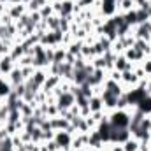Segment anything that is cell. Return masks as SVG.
<instances>
[{
	"label": "cell",
	"instance_id": "cell-39",
	"mask_svg": "<svg viewBox=\"0 0 151 151\" xmlns=\"http://www.w3.org/2000/svg\"><path fill=\"white\" fill-rule=\"evenodd\" d=\"M134 5H135V9H146L148 11L150 0H134Z\"/></svg>",
	"mask_w": 151,
	"mask_h": 151
},
{
	"label": "cell",
	"instance_id": "cell-36",
	"mask_svg": "<svg viewBox=\"0 0 151 151\" xmlns=\"http://www.w3.org/2000/svg\"><path fill=\"white\" fill-rule=\"evenodd\" d=\"M0 23H2L4 27H9V25H14V19H12L7 12H4V14L0 16Z\"/></svg>",
	"mask_w": 151,
	"mask_h": 151
},
{
	"label": "cell",
	"instance_id": "cell-47",
	"mask_svg": "<svg viewBox=\"0 0 151 151\" xmlns=\"http://www.w3.org/2000/svg\"><path fill=\"white\" fill-rule=\"evenodd\" d=\"M70 151H72V150H70Z\"/></svg>",
	"mask_w": 151,
	"mask_h": 151
},
{
	"label": "cell",
	"instance_id": "cell-46",
	"mask_svg": "<svg viewBox=\"0 0 151 151\" xmlns=\"http://www.w3.org/2000/svg\"><path fill=\"white\" fill-rule=\"evenodd\" d=\"M47 2H55V0H47Z\"/></svg>",
	"mask_w": 151,
	"mask_h": 151
},
{
	"label": "cell",
	"instance_id": "cell-27",
	"mask_svg": "<svg viewBox=\"0 0 151 151\" xmlns=\"http://www.w3.org/2000/svg\"><path fill=\"white\" fill-rule=\"evenodd\" d=\"M83 40H72L69 46H67V51L70 53V55H74V56H81V49H83Z\"/></svg>",
	"mask_w": 151,
	"mask_h": 151
},
{
	"label": "cell",
	"instance_id": "cell-45",
	"mask_svg": "<svg viewBox=\"0 0 151 151\" xmlns=\"http://www.w3.org/2000/svg\"><path fill=\"white\" fill-rule=\"evenodd\" d=\"M55 2H63V0H55Z\"/></svg>",
	"mask_w": 151,
	"mask_h": 151
},
{
	"label": "cell",
	"instance_id": "cell-33",
	"mask_svg": "<svg viewBox=\"0 0 151 151\" xmlns=\"http://www.w3.org/2000/svg\"><path fill=\"white\" fill-rule=\"evenodd\" d=\"M34 72H35V67H21V74H23V77H25V81H28L32 76H34Z\"/></svg>",
	"mask_w": 151,
	"mask_h": 151
},
{
	"label": "cell",
	"instance_id": "cell-8",
	"mask_svg": "<svg viewBox=\"0 0 151 151\" xmlns=\"http://www.w3.org/2000/svg\"><path fill=\"white\" fill-rule=\"evenodd\" d=\"M74 104H76V97L70 91L62 93V95L56 97V106H58V109H70Z\"/></svg>",
	"mask_w": 151,
	"mask_h": 151
},
{
	"label": "cell",
	"instance_id": "cell-28",
	"mask_svg": "<svg viewBox=\"0 0 151 151\" xmlns=\"http://www.w3.org/2000/svg\"><path fill=\"white\" fill-rule=\"evenodd\" d=\"M46 21V25H47V30H60V16L58 14H53V16H49L47 19H44Z\"/></svg>",
	"mask_w": 151,
	"mask_h": 151
},
{
	"label": "cell",
	"instance_id": "cell-5",
	"mask_svg": "<svg viewBox=\"0 0 151 151\" xmlns=\"http://www.w3.org/2000/svg\"><path fill=\"white\" fill-rule=\"evenodd\" d=\"M106 79H107V70H104V69H95L91 74L88 76L86 83H88L90 86H100V84H104Z\"/></svg>",
	"mask_w": 151,
	"mask_h": 151
},
{
	"label": "cell",
	"instance_id": "cell-22",
	"mask_svg": "<svg viewBox=\"0 0 151 151\" xmlns=\"http://www.w3.org/2000/svg\"><path fill=\"white\" fill-rule=\"evenodd\" d=\"M134 47H135L137 51H141L142 55H146V58L150 56V42H148V40H144V39H135Z\"/></svg>",
	"mask_w": 151,
	"mask_h": 151
},
{
	"label": "cell",
	"instance_id": "cell-15",
	"mask_svg": "<svg viewBox=\"0 0 151 151\" xmlns=\"http://www.w3.org/2000/svg\"><path fill=\"white\" fill-rule=\"evenodd\" d=\"M60 81H62V77H60V76H51V74H49V76H47V79H46V83L42 84V88H40V90H42L44 93H49V91H53V90L60 84Z\"/></svg>",
	"mask_w": 151,
	"mask_h": 151
},
{
	"label": "cell",
	"instance_id": "cell-43",
	"mask_svg": "<svg viewBox=\"0 0 151 151\" xmlns=\"http://www.w3.org/2000/svg\"><path fill=\"white\" fill-rule=\"evenodd\" d=\"M14 151H27V144L23 142V144H19V146H16V148H14Z\"/></svg>",
	"mask_w": 151,
	"mask_h": 151
},
{
	"label": "cell",
	"instance_id": "cell-40",
	"mask_svg": "<svg viewBox=\"0 0 151 151\" xmlns=\"http://www.w3.org/2000/svg\"><path fill=\"white\" fill-rule=\"evenodd\" d=\"M141 65H142V69L146 70V74L151 76V58H146V60H144V62H142Z\"/></svg>",
	"mask_w": 151,
	"mask_h": 151
},
{
	"label": "cell",
	"instance_id": "cell-18",
	"mask_svg": "<svg viewBox=\"0 0 151 151\" xmlns=\"http://www.w3.org/2000/svg\"><path fill=\"white\" fill-rule=\"evenodd\" d=\"M88 106H90V111H91V113L104 111V100H102V97H100V95H93V97L90 99Z\"/></svg>",
	"mask_w": 151,
	"mask_h": 151
},
{
	"label": "cell",
	"instance_id": "cell-25",
	"mask_svg": "<svg viewBox=\"0 0 151 151\" xmlns=\"http://www.w3.org/2000/svg\"><path fill=\"white\" fill-rule=\"evenodd\" d=\"M46 4H49L47 0H30L28 4H27V11L28 12H39Z\"/></svg>",
	"mask_w": 151,
	"mask_h": 151
},
{
	"label": "cell",
	"instance_id": "cell-2",
	"mask_svg": "<svg viewBox=\"0 0 151 151\" xmlns=\"http://www.w3.org/2000/svg\"><path fill=\"white\" fill-rule=\"evenodd\" d=\"M139 84V77L134 74V70H123L121 72V88L123 91H128Z\"/></svg>",
	"mask_w": 151,
	"mask_h": 151
},
{
	"label": "cell",
	"instance_id": "cell-4",
	"mask_svg": "<svg viewBox=\"0 0 151 151\" xmlns=\"http://www.w3.org/2000/svg\"><path fill=\"white\" fill-rule=\"evenodd\" d=\"M146 95H148V93H146V90H144V88H139V86H135V88H132V90L125 91V97H127L128 104H132V106H137V104L146 97Z\"/></svg>",
	"mask_w": 151,
	"mask_h": 151
},
{
	"label": "cell",
	"instance_id": "cell-32",
	"mask_svg": "<svg viewBox=\"0 0 151 151\" xmlns=\"http://www.w3.org/2000/svg\"><path fill=\"white\" fill-rule=\"evenodd\" d=\"M60 114V109L56 104H47V109H46V116L47 118H56Z\"/></svg>",
	"mask_w": 151,
	"mask_h": 151
},
{
	"label": "cell",
	"instance_id": "cell-16",
	"mask_svg": "<svg viewBox=\"0 0 151 151\" xmlns=\"http://www.w3.org/2000/svg\"><path fill=\"white\" fill-rule=\"evenodd\" d=\"M49 121H51V128H53L55 132H56V130H67V128L70 127V121L65 119V118H62V116L49 118Z\"/></svg>",
	"mask_w": 151,
	"mask_h": 151
},
{
	"label": "cell",
	"instance_id": "cell-9",
	"mask_svg": "<svg viewBox=\"0 0 151 151\" xmlns=\"http://www.w3.org/2000/svg\"><path fill=\"white\" fill-rule=\"evenodd\" d=\"M88 139H90V134H76L72 137V144H70V150L72 151H81L88 146Z\"/></svg>",
	"mask_w": 151,
	"mask_h": 151
},
{
	"label": "cell",
	"instance_id": "cell-10",
	"mask_svg": "<svg viewBox=\"0 0 151 151\" xmlns=\"http://www.w3.org/2000/svg\"><path fill=\"white\" fill-rule=\"evenodd\" d=\"M5 77H7V81L11 83L12 88H16L18 84H23V83H25V77H23V74H21V67H18V65L5 76Z\"/></svg>",
	"mask_w": 151,
	"mask_h": 151
},
{
	"label": "cell",
	"instance_id": "cell-37",
	"mask_svg": "<svg viewBox=\"0 0 151 151\" xmlns=\"http://www.w3.org/2000/svg\"><path fill=\"white\" fill-rule=\"evenodd\" d=\"M72 40H74V35H72L70 32H67V34H63V35H62V46H63V47H67Z\"/></svg>",
	"mask_w": 151,
	"mask_h": 151
},
{
	"label": "cell",
	"instance_id": "cell-29",
	"mask_svg": "<svg viewBox=\"0 0 151 151\" xmlns=\"http://www.w3.org/2000/svg\"><path fill=\"white\" fill-rule=\"evenodd\" d=\"M16 65H18V67H30V65L34 67V56L27 53V55H23V56L16 62Z\"/></svg>",
	"mask_w": 151,
	"mask_h": 151
},
{
	"label": "cell",
	"instance_id": "cell-23",
	"mask_svg": "<svg viewBox=\"0 0 151 151\" xmlns=\"http://www.w3.org/2000/svg\"><path fill=\"white\" fill-rule=\"evenodd\" d=\"M23 55H27V51H25V47H23L21 44H14V46L11 47V51H9V56H11L14 62H18Z\"/></svg>",
	"mask_w": 151,
	"mask_h": 151
},
{
	"label": "cell",
	"instance_id": "cell-12",
	"mask_svg": "<svg viewBox=\"0 0 151 151\" xmlns=\"http://www.w3.org/2000/svg\"><path fill=\"white\" fill-rule=\"evenodd\" d=\"M134 65L135 63L128 62L123 55H116V58H114V69L119 70V72H123V70H134Z\"/></svg>",
	"mask_w": 151,
	"mask_h": 151
},
{
	"label": "cell",
	"instance_id": "cell-42",
	"mask_svg": "<svg viewBox=\"0 0 151 151\" xmlns=\"http://www.w3.org/2000/svg\"><path fill=\"white\" fill-rule=\"evenodd\" d=\"M109 151H123V148H121V144H111V150Z\"/></svg>",
	"mask_w": 151,
	"mask_h": 151
},
{
	"label": "cell",
	"instance_id": "cell-44",
	"mask_svg": "<svg viewBox=\"0 0 151 151\" xmlns=\"http://www.w3.org/2000/svg\"><path fill=\"white\" fill-rule=\"evenodd\" d=\"M0 151H14V148H11V150H4V148H2Z\"/></svg>",
	"mask_w": 151,
	"mask_h": 151
},
{
	"label": "cell",
	"instance_id": "cell-13",
	"mask_svg": "<svg viewBox=\"0 0 151 151\" xmlns=\"http://www.w3.org/2000/svg\"><path fill=\"white\" fill-rule=\"evenodd\" d=\"M14 67H16V62L9 55H2L0 56V72H2V76H7Z\"/></svg>",
	"mask_w": 151,
	"mask_h": 151
},
{
	"label": "cell",
	"instance_id": "cell-6",
	"mask_svg": "<svg viewBox=\"0 0 151 151\" xmlns=\"http://www.w3.org/2000/svg\"><path fill=\"white\" fill-rule=\"evenodd\" d=\"M5 12L16 21V19H19L25 12H28V11H27V4H21V2H19V4H7Z\"/></svg>",
	"mask_w": 151,
	"mask_h": 151
},
{
	"label": "cell",
	"instance_id": "cell-41",
	"mask_svg": "<svg viewBox=\"0 0 151 151\" xmlns=\"http://www.w3.org/2000/svg\"><path fill=\"white\" fill-rule=\"evenodd\" d=\"M5 137H9V134H7V130H5V127H2V128H0V141H4Z\"/></svg>",
	"mask_w": 151,
	"mask_h": 151
},
{
	"label": "cell",
	"instance_id": "cell-3",
	"mask_svg": "<svg viewBox=\"0 0 151 151\" xmlns=\"http://www.w3.org/2000/svg\"><path fill=\"white\" fill-rule=\"evenodd\" d=\"M55 141L60 146V150L70 151V144H72V135L67 130H56L55 132Z\"/></svg>",
	"mask_w": 151,
	"mask_h": 151
},
{
	"label": "cell",
	"instance_id": "cell-1",
	"mask_svg": "<svg viewBox=\"0 0 151 151\" xmlns=\"http://www.w3.org/2000/svg\"><path fill=\"white\" fill-rule=\"evenodd\" d=\"M107 121L113 128H128L130 125V116L127 114V111L123 109H114L109 113L107 116Z\"/></svg>",
	"mask_w": 151,
	"mask_h": 151
},
{
	"label": "cell",
	"instance_id": "cell-31",
	"mask_svg": "<svg viewBox=\"0 0 151 151\" xmlns=\"http://www.w3.org/2000/svg\"><path fill=\"white\" fill-rule=\"evenodd\" d=\"M39 14H40V18H42V19H47L49 16H53V14H55V11H53V5H51V2H49V4H46V5H44L40 11H39Z\"/></svg>",
	"mask_w": 151,
	"mask_h": 151
},
{
	"label": "cell",
	"instance_id": "cell-24",
	"mask_svg": "<svg viewBox=\"0 0 151 151\" xmlns=\"http://www.w3.org/2000/svg\"><path fill=\"white\" fill-rule=\"evenodd\" d=\"M65 56H67V47H63V46H56V47H55V58H53V63H63V62H65Z\"/></svg>",
	"mask_w": 151,
	"mask_h": 151
},
{
	"label": "cell",
	"instance_id": "cell-19",
	"mask_svg": "<svg viewBox=\"0 0 151 151\" xmlns=\"http://www.w3.org/2000/svg\"><path fill=\"white\" fill-rule=\"evenodd\" d=\"M47 76H49V74H47V70H46V69H35V72H34V76H32L30 79H32L37 86H40V88H42V84L46 83Z\"/></svg>",
	"mask_w": 151,
	"mask_h": 151
},
{
	"label": "cell",
	"instance_id": "cell-34",
	"mask_svg": "<svg viewBox=\"0 0 151 151\" xmlns=\"http://www.w3.org/2000/svg\"><path fill=\"white\" fill-rule=\"evenodd\" d=\"M134 74L139 77V81H141V79H146V77H148L146 70L142 69V65H134Z\"/></svg>",
	"mask_w": 151,
	"mask_h": 151
},
{
	"label": "cell",
	"instance_id": "cell-38",
	"mask_svg": "<svg viewBox=\"0 0 151 151\" xmlns=\"http://www.w3.org/2000/svg\"><path fill=\"white\" fill-rule=\"evenodd\" d=\"M44 146L47 148V151H58V150H60V146L56 144V141H55V139H51V141H46V142H44Z\"/></svg>",
	"mask_w": 151,
	"mask_h": 151
},
{
	"label": "cell",
	"instance_id": "cell-17",
	"mask_svg": "<svg viewBox=\"0 0 151 151\" xmlns=\"http://www.w3.org/2000/svg\"><path fill=\"white\" fill-rule=\"evenodd\" d=\"M86 79H88V72L84 69H74V72H72V83H74L76 86L84 84Z\"/></svg>",
	"mask_w": 151,
	"mask_h": 151
},
{
	"label": "cell",
	"instance_id": "cell-14",
	"mask_svg": "<svg viewBox=\"0 0 151 151\" xmlns=\"http://www.w3.org/2000/svg\"><path fill=\"white\" fill-rule=\"evenodd\" d=\"M104 90H107V91H111L113 95L116 97H121L125 91H123V88H121V83H116L113 79H106L104 81Z\"/></svg>",
	"mask_w": 151,
	"mask_h": 151
},
{
	"label": "cell",
	"instance_id": "cell-7",
	"mask_svg": "<svg viewBox=\"0 0 151 151\" xmlns=\"http://www.w3.org/2000/svg\"><path fill=\"white\" fill-rule=\"evenodd\" d=\"M130 130L128 128H113L111 130V141L109 142H114V144H123L128 137H130Z\"/></svg>",
	"mask_w": 151,
	"mask_h": 151
},
{
	"label": "cell",
	"instance_id": "cell-26",
	"mask_svg": "<svg viewBox=\"0 0 151 151\" xmlns=\"http://www.w3.org/2000/svg\"><path fill=\"white\" fill-rule=\"evenodd\" d=\"M137 109L142 114H151V95H146V97L137 104Z\"/></svg>",
	"mask_w": 151,
	"mask_h": 151
},
{
	"label": "cell",
	"instance_id": "cell-11",
	"mask_svg": "<svg viewBox=\"0 0 151 151\" xmlns=\"http://www.w3.org/2000/svg\"><path fill=\"white\" fill-rule=\"evenodd\" d=\"M74 7H76V0H63L60 2V11H58V16L60 18H69L74 14Z\"/></svg>",
	"mask_w": 151,
	"mask_h": 151
},
{
	"label": "cell",
	"instance_id": "cell-21",
	"mask_svg": "<svg viewBox=\"0 0 151 151\" xmlns=\"http://www.w3.org/2000/svg\"><path fill=\"white\" fill-rule=\"evenodd\" d=\"M11 91H12L11 83L7 81V77H5V76H2V77H0V97H2V99H7Z\"/></svg>",
	"mask_w": 151,
	"mask_h": 151
},
{
	"label": "cell",
	"instance_id": "cell-30",
	"mask_svg": "<svg viewBox=\"0 0 151 151\" xmlns=\"http://www.w3.org/2000/svg\"><path fill=\"white\" fill-rule=\"evenodd\" d=\"M27 132H28V130H27ZM30 135H32V142H37V144L42 142V128H40V127H34V128L30 130Z\"/></svg>",
	"mask_w": 151,
	"mask_h": 151
},
{
	"label": "cell",
	"instance_id": "cell-20",
	"mask_svg": "<svg viewBox=\"0 0 151 151\" xmlns=\"http://www.w3.org/2000/svg\"><path fill=\"white\" fill-rule=\"evenodd\" d=\"M121 148H123V151H139V148H141V141L130 135V137L121 144Z\"/></svg>",
	"mask_w": 151,
	"mask_h": 151
},
{
	"label": "cell",
	"instance_id": "cell-35",
	"mask_svg": "<svg viewBox=\"0 0 151 151\" xmlns=\"http://www.w3.org/2000/svg\"><path fill=\"white\" fill-rule=\"evenodd\" d=\"M107 79H113V81H116V83H121V72L116 70V69H113V70L107 72Z\"/></svg>",
	"mask_w": 151,
	"mask_h": 151
}]
</instances>
